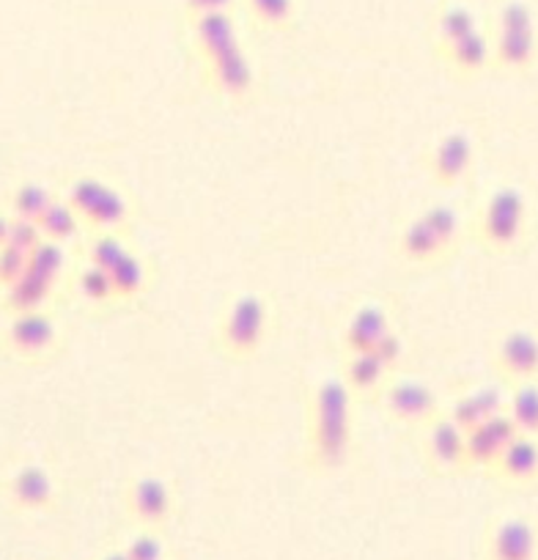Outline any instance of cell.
<instances>
[{"label":"cell","instance_id":"6da1fadb","mask_svg":"<svg viewBox=\"0 0 538 560\" xmlns=\"http://www.w3.org/2000/svg\"><path fill=\"white\" fill-rule=\"evenodd\" d=\"M352 443L349 387L341 380H325L314 404V456L321 467L343 465Z\"/></svg>","mask_w":538,"mask_h":560},{"label":"cell","instance_id":"7a4b0ae2","mask_svg":"<svg viewBox=\"0 0 538 560\" xmlns=\"http://www.w3.org/2000/svg\"><path fill=\"white\" fill-rule=\"evenodd\" d=\"M527 225V201L519 187H498L481 212V240L492 250L519 245Z\"/></svg>","mask_w":538,"mask_h":560},{"label":"cell","instance_id":"3957f363","mask_svg":"<svg viewBox=\"0 0 538 560\" xmlns=\"http://www.w3.org/2000/svg\"><path fill=\"white\" fill-rule=\"evenodd\" d=\"M483 560H538V530L525 516L494 522L483 544Z\"/></svg>","mask_w":538,"mask_h":560},{"label":"cell","instance_id":"277c9868","mask_svg":"<svg viewBox=\"0 0 538 560\" xmlns=\"http://www.w3.org/2000/svg\"><path fill=\"white\" fill-rule=\"evenodd\" d=\"M267 330V308L258 294H242L223 327V343L234 354H253Z\"/></svg>","mask_w":538,"mask_h":560},{"label":"cell","instance_id":"5b68a950","mask_svg":"<svg viewBox=\"0 0 538 560\" xmlns=\"http://www.w3.org/2000/svg\"><path fill=\"white\" fill-rule=\"evenodd\" d=\"M514 420L508 418V412H498L492 418H487L483 423H478L476 429L467 432V465L478 467H492L498 462V456L503 454L505 445L516 438Z\"/></svg>","mask_w":538,"mask_h":560},{"label":"cell","instance_id":"8992f818","mask_svg":"<svg viewBox=\"0 0 538 560\" xmlns=\"http://www.w3.org/2000/svg\"><path fill=\"white\" fill-rule=\"evenodd\" d=\"M498 365L508 380L527 382L538 376V336L533 330H511L498 343Z\"/></svg>","mask_w":538,"mask_h":560},{"label":"cell","instance_id":"52a82bcc","mask_svg":"<svg viewBox=\"0 0 538 560\" xmlns=\"http://www.w3.org/2000/svg\"><path fill=\"white\" fill-rule=\"evenodd\" d=\"M192 39H196L198 52H201L207 63L218 61V58L229 56V52L242 50L231 12L203 14V18L192 20Z\"/></svg>","mask_w":538,"mask_h":560},{"label":"cell","instance_id":"ba28073f","mask_svg":"<svg viewBox=\"0 0 538 560\" xmlns=\"http://www.w3.org/2000/svg\"><path fill=\"white\" fill-rule=\"evenodd\" d=\"M492 470L498 472L505 483H514V487L536 483L538 481V438H530V434H516V438L505 445L503 454L498 456Z\"/></svg>","mask_w":538,"mask_h":560},{"label":"cell","instance_id":"9c48e42d","mask_svg":"<svg viewBox=\"0 0 538 560\" xmlns=\"http://www.w3.org/2000/svg\"><path fill=\"white\" fill-rule=\"evenodd\" d=\"M52 341H56V325L45 311L17 314L9 325V347L25 358L45 354L52 347Z\"/></svg>","mask_w":538,"mask_h":560},{"label":"cell","instance_id":"30bf717a","mask_svg":"<svg viewBox=\"0 0 538 560\" xmlns=\"http://www.w3.org/2000/svg\"><path fill=\"white\" fill-rule=\"evenodd\" d=\"M538 56L536 28L522 31H494L492 36V63L508 72H522Z\"/></svg>","mask_w":538,"mask_h":560},{"label":"cell","instance_id":"8fae6325","mask_svg":"<svg viewBox=\"0 0 538 560\" xmlns=\"http://www.w3.org/2000/svg\"><path fill=\"white\" fill-rule=\"evenodd\" d=\"M171 489L160 478H141L129 489V511L143 525H163L171 516Z\"/></svg>","mask_w":538,"mask_h":560},{"label":"cell","instance_id":"7c38bea8","mask_svg":"<svg viewBox=\"0 0 538 560\" xmlns=\"http://www.w3.org/2000/svg\"><path fill=\"white\" fill-rule=\"evenodd\" d=\"M472 165V138L465 132H451L445 135L443 140L437 143L434 149V160H432V168L437 182L443 185H454L459 182L461 176L470 171Z\"/></svg>","mask_w":538,"mask_h":560},{"label":"cell","instance_id":"4fadbf2b","mask_svg":"<svg viewBox=\"0 0 538 560\" xmlns=\"http://www.w3.org/2000/svg\"><path fill=\"white\" fill-rule=\"evenodd\" d=\"M387 409L396 418L418 423V420L432 418L434 409H437V398H434V390H429L423 382L404 380L387 390Z\"/></svg>","mask_w":538,"mask_h":560},{"label":"cell","instance_id":"5bb4252c","mask_svg":"<svg viewBox=\"0 0 538 560\" xmlns=\"http://www.w3.org/2000/svg\"><path fill=\"white\" fill-rule=\"evenodd\" d=\"M429 454H432L434 465L443 470L467 465V432L454 418L434 420L432 432H429Z\"/></svg>","mask_w":538,"mask_h":560},{"label":"cell","instance_id":"9a60e30c","mask_svg":"<svg viewBox=\"0 0 538 560\" xmlns=\"http://www.w3.org/2000/svg\"><path fill=\"white\" fill-rule=\"evenodd\" d=\"M12 500L20 505V509L39 511L47 509L52 503V478L45 467L39 465H25L20 467L12 476Z\"/></svg>","mask_w":538,"mask_h":560},{"label":"cell","instance_id":"2e32d148","mask_svg":"<svg viewBox=\"0 0 538 560\" xmlns=\"http://www.w3.org/2000/svg\"><path fill=\"white\" fill-rule=\"evenodd\" d=\"M498 412H505V398L498 387L489 385L476 387L472 393L461 396L459 401L454 404V409H451V418H454L465 432H470V429H476L478 423H483V420L492 418V415Z\"/></svg>","mask_w":538,"mask_h":560},{"label":"cell","instance_id":"e0dca14e","mask_svg":"<svg viewBox=\"0 0 538 560\" xmlns=\"http://www.w3.org/2000/svg\"><path fill=\"white\" fill-rule=\"evenodd\" d=\"M209 80L214 83V89L223 91L229 96H242L250 91L253 85V69L250 61L242 50L229 52V56L218 58V61L207 63Z\"/></svg>","mask_w":538,"mask_h":560},{"label":"cell","instance_id":"ac0fdd59","mask_svg":"<svg viewBox=\"0 0 538 560\" xmlns=\"http://www.w3.org/2000/svg\"><path fill=\"white\" fill-rule=\"evenodd\" d=\"M387 332H390V327H387L385 311L379 305H363L349 322L347 343L352 352H371Z\"/></svg>","mask_w":538,"mask_h":560},{"label":"cell","instance_id":"d6986e66","mask_svg":"<svg viewBox=\"0 0 538 560\" xmlns=\"http://www.w3.org/2000/svg\"><path fill=\"white\" fill-rule=\"evenodd\" d=\"M443 52L445 58H448L451 67L459 69L461 74H476V72H483V69L492 63V39L478 28Z\"/></svg>","mask_w":538,"mask_h":560},{"label":"cell","instance_id":"ffe728a7","mask_svg":"<svg viewBox=\"0 0 538 560\" xmlns=\"http://www.w3.org/2000/svg\"><path fill=\"white\" fill-rule=\"evenodd\" d=\"M505 412L514 420V427L519 434H530L538 438V382H516L514 393H511Z\"/></svg>","mask_w":538,"mask_h":560},{"label":"cell","instance_id":"44dd1931","mask_svg":"<svg viewBox=\"0 0 538 560\" xmlns=\"http://www.w3.org/2000/svg\"><path fill=\"white\" fill-rule=\"evenodd\" d=\"M7 303L14 314H28V311H42V305L47 303L52 292L50 280L39 278L36 272L25 269V275H20L12 287H7Z\"/></svg>","mask_w":538,"mask_h":560},{"label":"cell","instance_id":"7402d4cb","mask_svg":"<svg viewBox=\"0 0 538 560\" xmlns=\"http://www.w3.org/2000/svg\"><path fill=\"white\" fill-rule=\"evenodd\" d=\"M472 31H478V20L476 14H472V9L461 7V3H451V7H445L443 12H440L434 34H437L440 50H448L451 45L465 39Z\"/></svg>","mask_w":538,"mask_h":560},{"label":"cell","instance_id":"603a6c76","mask_svg":"<svg viewBox=\"0 0 538 560\" xmlns=\"http://www.w3.org/2000/svg\"><path fill=\"white\" fill-rule=\"evenodd\" d=\"M401 247L404 253L410 258H416V261H429V258L440 256V253L445 250V245L437 240V234L429 229V223L423 218L412 220V223L407 225V231H404L401 236Z\"/></svg>","mask_w":538,"mask_h":560},{"label":"cell","instance_id":"cb8c5ba5","mask_svg":"<svg viewBox=\"0 0 538 560\" xmlns=\"http://www.w3.org/2000/svg\"><path fill=\"white\" fill-rule=\"evenodd\" d=\"M385 371L387 365L374 352H352V360L347 365L349 387H354L360 393H371L385 380Z\"/></svg>","mask_w":538,"mask_h":560},{"label":"cell","instance_id":"d4e9b609","mask_svg":"<svg viewBox=\"0 0 538 560\" xmlns=\"http://www.w3.org/2000/svg\"><path fill=\"white\" fill-rule=\"evenodd\" d=\"M78 220L80 214L74 212L72 203L69 201H52L47 207V212L39 218V229L45 234V240L52 242H63L78 231Z\"/></svg>","mask_w":538,"mask_h":560},{"label":"cell","instance_id":"484cf974","mask_svg":"<svg viewBox=\"0 0 538 560\" xmlns=\"http://www.w3.org/2000/svg\"><path fill=\"white\" fill-rule=\"evenodd\" d=\"M56 201L52 192L47 190L45 185H36V182H28V185L17 187L12 198V209H14V218H23V220H34L39 223L42 214L47 212V207Z\"/></svg>","mask_w":538,"mask_h":560},{"label":"cell","instance_id":"4316f807","mask_svg":"<svg viewBox=\"0 0 538 560\" xmlns=\"http://www.w3.org/2000/svg\"><path fill=\"white\" fill-rule=\"evenodd\" d=\"M247 12L264 28H286L294 18V0H245Z\"/></svg>","mask_w":538,"mask_h":560},{"label":"cell","instance_id":"83f0119b","mask_svg":"<svg viewBox=\"0 0 538 560\" xmlns=\"http://www.w3.org/2000/svg\"><path fill=\"white\" fill-rule=\"evenodd\" d=\"M28 269L36 272L39 278L50 280L56 283V278L61 275L63 269V250H61V242H52V240H42L34 250L28 253Z\"/></svg>","mask_w":538,"mask_h":560},{"label":"cell","instance_id":"f1b7e54d","mask_svg":"<svg viewBox=\"0 0 538 560\" xmlns=\"http://www.w3.org/2000/svg\"><path fill=\"white\" fill-rule=\"evenodd\" d=\"M143 278H147V275H143V264L138 261L132 253H127V256L110 269L113 292H116L118 298H132L134 292H141Z\"/></svg>","mask_w":538,"mask_h":560},{"label":"cell","instance_id":"f546056e","mask_svg":"<svg viewBox=\"0 0 538 560\" xmlns=\"http://www.w3.org/2000/svg\"><path fill=\"white\" fill-rule=\"evenodd\" d=\"M105 190H107L105 182L94 179V176H83V179L74 182L72 190H69V203H72V209L80 214V218L89 220L91 214H94V209L100 207Z\"/></svg>","mask_w":538,"mask_h":560},{"label":"cell","instance_id":"4dcf8cb0","mask_svg":"<svg viewBox=\"0 0 538 560\" xmlns=\"http://www.w3.org/2000/svg\"><path fill=\"white\" fill-rule=\"evenodd\" d=\"M129 209H127V201H124V196L118 190H113V187H107L105 196H102L100 207L94 209V214L89 218V223L100 225V229H118V225L127 220Z\"/></svg>","mask_w":538,"mask_h":560},{"label":"cell","instance_id":"1f68e13d","mask_svg":"<svg viewBox=\"0 0 538 560\" xmlns=\"http://www.w3.org/2000/svg\"><path fill=\"white\" fill-rule=\"evenodd\" d=\"M78 287H80V292H83V298L91 300V303H107V300L116 294L113 292L110 272L102 267H96V264H91V267H85L83 272H80Z\"/></svg>","mask_w":538,"mask_h":560},{"label":"cell","instance_id":"d6a6232c","mask_svg":"<svg viewBox=\"0 0 538 560\" xmlns=\"http://www.w3.org/2000/svg\"><path fill=\"white\" fill-rule=\"evenodd\" d=\"M421 218L426 220L429 229L437 234V240L443 242L445 247H448L451 242L456 240V234H459V214H456V209L448 207V203H434V207L426 209Z\"/></svg>","mask_w":538,"mask_h":560},{"label":"cell","instance_id":"836d02e7","mask_svg":"<svg viewBox=\"0 0 538 560\" xmlns=\"http://www.w3.org/2000/svg\"><path fill=\"white\" fill-rule=\"evenodd\" d=\"M522 28H536V18H533L530 7H527L525 0H505L503 7L498 9V18H494V31Z\"/></svg>","mask_w":538,"mask_h":560},{"label":"cell","instance_id":"e575fe53","mask_svg":"<svg viewBox=\"0 0 538 560\" xmlns=\"http://www.w3.org/2000/svg\"><path fill=\"white\" fill-rule=\"evenodd\" d=\"M127 253H129L127 245H124L116 234H105V236H100L94 245H91V264H96V267H102L110 272V269L116 267L124 256H127Z\"/></svg>","mask_w":538,"mask_h":560},{"label":"cell","instance_id":"d590c367","mask_svg":"<svg viewBox=\"0 0 538 560\" xmlns=\"http://www.w3.org/2000/svg\"><path fill=\"white\" fill-rule=\"evenodd\" d=\"M42 240H45V234H42L39 223H34V220L12 218V229H9L7 245L17 247V250L23 253H31Z\"/></svg>","mask_w":538,"mask_h":560},{"label":"cell","instance_id":"8d00e7d4","mask_svg":"<svg viewBox=\"0 0 538 560\" xmlns=\"http://www.w3.org/2000/svg\"><path fill=\"white\" fill-rule=\"evenodd\" d=\"M25 269H28V253L12 245L0 247V283L3 287H12L20 275H25Z\"/></svg>","mask_w":538,"mask_h":560},{"label":"cell","instance_id":"74e56055","mask_svg":"<svg viewBox=\"0 0 538 560\" xmlns=\"http://www.w3.org/2000/svg\"><path fill=\"white\" fill-rule=\"evenodd\" d=\"M127 555L129 560H163L165 547L157 536H152V533H141V536H134L132 541L127 544Z\"/></svg>","mask_w":538,"mask_h":560},{"label":"cell","instance_id":"f35d334b","mask_svg":"<svg viewBox=\"0 0 538 560\" xmlns=\"http://www.w3.org/2000/svg\"><path fill=\"white\" fill-rule=\"evenodd\" d=\"M236 0H182L185 12L190 14V20L203 18V14H218V12H231Z\"/></svg>","mask_w":538,"mask_h":560},{"label":"cell","instance_id":"ab89813d","mask_svg":"<svg viewBox=\"0 0 538 560\" xmlns=\"http://www.w3.org/2000/svg\"><path fill=\"white\" fill-rule=\"evenodd\" d=\"M371 352H374L376 358H379L382 363H385L387 369H390V365L396 363L398 358H401V341H398V338L393 336V332H387V336L382 338V341L376 343V347L371 349Z\"/></svg>","mask_w":538,"mask_h":560},{"label":"cell","instance_id":"60d3db41","mask_svg":"<svg viewBox=\"0 0 538 560\" xmlns=\"http://www.w3.org/2000/svg\"><path fill=\"white\" fill-rule=\"evenodd\" d=\"M9 229H12V218H7V214H0V247L7 245Z\"/></svg>","mask_w":538,"mask_h":560},{"label":"cell","instance_id":"b9f144b4","mask_svg":"<svg viewBox=\"0 0 538 560\" xmlns=\"http://www.w3.org/2000/svg\"><path fill=\"white\" fill-rule=\"evenodd\" d=\"M102 560H129V555L127 549H113V552H107Z\"/></svg>","mask_w":538,"mask_h":560}]
</instances>
